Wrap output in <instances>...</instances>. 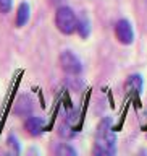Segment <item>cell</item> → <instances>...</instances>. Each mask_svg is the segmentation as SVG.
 I'll use <instances>...</instances> for the list:
<instances>
[{
	"mask_svg": "<svg viewBox=\"0 0 147 156\" xmlns=\"http://www.w3.org/2000/svg\"><path fill=\"white\" fill-rule=\"evenodd\" d=\"M115 143H116V138H115L113 130H112V120L107 117L97 127L94 153L95 154H113Z\"/></svg>",
	"mask_w": 147,
	"mask_h": 156,
	"instance_id": "obj_1",
	"label": "cell"
},
{
	"mask_svg": "<svg viewBox=\"0 0 147 156\" xmlns=\"http://www.w3.org/2000/svg\"><path fill=\"white\" fill-rule=\"evenodd\" d=\"M76 31L79 33L82 37H87V36H89V31H91V28H89V21H87L86 18L78 20V28H76Z\"/></svg>",
	"mask_w": 147,
	"mask_h": 156,
	"instance_id": "obj_8",
	"label": "cell"
},
{
	"mask_svg": "<svg viewBox=\"0 0 147 156\" xmlns=\"http://www.w3.org/2000/svg\"><path fill=\"white\" fill-rule=\"evenodd\" d=\"M13 0H0V13H8L12 10Z\"/></svg>",
	"mask_w": 147,
	"mask_h": 156,
	"instance_id": "obj_10",
	"label": "cell"
},
{
	"mask_svg": "<svg viewBox=\"0 0 147 156\" xmlns=\"http://www.w3.org/2000/svg\"><path fill=\"white\" fill-rule=\"evenodd\" d=\"M24 127H26V130L29 132V135L37 136V135H41L42 130H44V120L41 117H29V119H26V122H24Z\"/></svg>",
	"mask_w": 147,
	"mask_h": 156,
	"instance_id": "obj_5",
	"label": "cell"
},
{
	"mask_svg": "<svg viewBox=\"0 0 147 156\" xmlns=\"http://www.w3.org/2000/svg\"><path fill=\"white\" fill-rule=\"evenodd\" d=\"M60 65H62L63 70L66 73H70V75H78V73H81V70H82L81 60L71 51H63L60 54Z\"/></svg>",
	"mask_w": 147,
	"mask_h": 156,
	"instance_id": "obj_3",
	"label": "cell"
},
{
	"mask_svg": "<svg viewBox=\"0 0 147 156\" xmlns=\"http://www.w3.org/2000/svg\"><path fill=\"white\" fill-rule=\"evenodd\" d=\"M29 13H31V8L26 2H21L19 7L16 10V26L18 28H23L24 24L29 21Z\"/></svg>",
	"mask_w": 147,
	"mask_h": 156,
	"instance_id": "obj_6",
	"label": "cell"
},
{
	"mask_svg": "<svg viewBox=\"0 0 147 156\" xmlns=\"http://www.w3.org/2000/svg\"><path fill=\"white\" fill-rule=\"evenodd\" d=\"M115 36L121 44H125V46H129V44L134 41V31H133V26H131V23L128 20H120V21H116Z\"/></svg>",
	"mask_w": 147,
	"mask_h": 156,
	"instance_id": "obj_4",
	"label": "cell"
},
{
	"mask_svg": "<svg viewBox=\"0 0 147 156\" xmlns=\"http://www.w3.org/2000/svg\"><path fill=\"white\" fill-rule=\"evenodd\" d=\"M55 26L63 34H73L78 28V18L70 7H60L55 13Z\"/></svg>",
	"mask_w": 147,
	"mask_h": 156,
	"instance_id": "obj_2",
	"label": "cell"
},
{
	"mask_svg": "<svg viewBox=\"0 0 147 156\" xmlns=\"http://www.w3.org/2000/svg\"><path fill=\"white\" fill-rule=\"evenodd\" d=\"M126 91L128 93H136V94H141L142 91V76L141 75H131L128 80H126Z\"/></svg>",
	"mask_w": 147,
	"mask_h": 156,
	"instance_id": "obj_7",
	"label": "cell"
},
{
	"mask_svg": "<svg viewBox=\"0 0 147 156\" xmlns=\"http://www.w3.org/2000/svg\"><path fill=\"white\" fill-rule=\"evenodd\" d=\"M55 153H57V154H62V156H63V154H70V156H75V154H76V151L73 150L71 146H68L66 143H62V145H60V146H58V148L55 150Z\"/></svg>",
	"mask_w": 147,
	"mask_h": 156,
	"instance_id": "obj_9",
	"label": "cell"
}]
</instances>
